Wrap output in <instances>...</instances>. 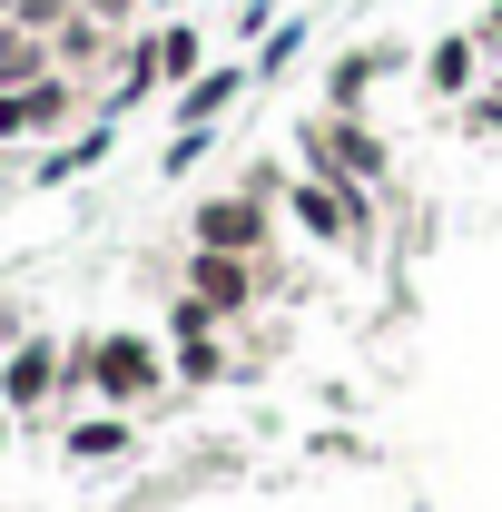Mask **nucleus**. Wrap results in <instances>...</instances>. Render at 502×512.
Instances as JSON below:
<instances>
[{
    "label": "nucleus",
    "instance_id": "1",
    "mask_svg": "<svg viewBox=\"0 0 502 512\" xmlns=\"http://www.w3.org/2000/svg\"><path fill=\"white\" fill-rule=\"evenodd\" d=\"M168 345L158 335H138V325H99V335H69V404L89 414V404H109V414H138V404H158L168 394Z\"/></svg>",
    "mask_w": 502,
    "mask_h": 512
},
{
    "label": "nucleus",
    "instance_id": "2",
    "mask_svg": "<svg viewBox=\"0 0 502 512\" xmlns=\"http://www.w3.org/2000/svg\"><path fill=\"white\" fill-rule=\"evenodd\" d=\"M276 207H286V227H296V237H315V247H345V256L375 247V217H384V197H375V188H355V178H315V168H296Z\"/></svg>",
    "mask_w": 502,
    "mask_h": 512
},
{
    "label": "nucleus",
    "instance_id": "3",
    "mask_svg": "<svg viewBox=\"0 0 502 512\" xmlns=\"http://www.w3.org/2000/svg\"><path fill=\"white\" fill-rule=\"evenodd\" d=\"M296 168L315 178H355V188H394V148H384L375 119H345V109H306L296 119Z\"/></svg>",
    "mask_w": 502,
    "mask_h": 512
},
{
    "label": "nucleus",
    "instance_id": "4",
    "mask_svg": "<svg viewBox=\"0 0 502 512\" xmlns=\"http://www.w3.org/2000/svg\"><path fill=\"white\" fill-rule=\"evenodd\" d=\"M276 227H286V207L256 188H207L188 197V247H217V256H276Z\"/></svg>",
    "mask_w": 502,
    "mask_h": 512
},
{
    "label": "nucleus",
    "instance_id": "5",
    "mask_svg": "<svg viewBox=\"0 0 502 512\" xmlns=\"http://www.w3.org/2000/svg\"><path fill=\"white\" fill-rule=\"evenodd\" d=\"M178 286L188 296H207L227 325H247L266 296H276V256H217V247H188L178 256Z\"/></svg>",
    "mask_w": 502,
    "mask_h": 512
},
{
    "label": "nucleus",
    "instance_id": "6",
    "mask_svg": "<svg viewBox=\"0 0 502 512\" xmlns=\"http://www.w3.org/2000/svg\"><path fill=\"white\" fill-rule=\"evenodd\" d=\"M0 404L20 414V424H40L50 404H69V335H20L10 355H0Z\"/></svg>",
    "mask_w": 502,
    "mask_h": 512
},
{
    "label": "nucleus",
    "instance_id": "7",
    "mask_svg": "<svg viewBox=\"0 0 502 512\" xmlns=\"http://www.w3.org/2000/svg\"><path fill=\"white\" fill-rule=\"evenodd\" d=\"M119 128H128V119H79L69 138H50V148L20 168V188H30V197H50V188H69V178H89V168H109Z\"/></svg>",
    "mask_w": 502,
    "mask_h": 512
},
{
    "label": "nucleus",
    "instance_id": "8",
    "mask_svg": "<svg viewBox=\"0 0 502 512\" xmlns=\"http://www.w3.org/2000/svg\"><path fill=\"white\" fill-rule=\"evenodd\" d=\"M247 89H256L247 60H207L188 89H168V128H227V109H237Z\"/></svg>",
    "mask_w": 502,
    "mask_h": 512
},
{
    "label": "nucleus",
    "instance_id": "9",
    "mask_svg": "<svg viewBox=\"0 0 502 512\" xmlns=\"http://www.w3.org/2000/svg\"><path fill=\"white\" fill-rule=\"evenodd\" d=\"M394 69H404V50H394V40H355V50H335V60H325V99H315V109H345V119H365L375 79H394Z\"/></svg>",
    "mask_w": 502,
    "mask_h": 512
},
{
    "label": "nucleus",
    "instance_id": "10",
    "mask_svg": "<svg viewBox=\"0 0 502 512\" xmlns=\"http://www.w3.org/2000/svg\"><path fill=\"white\" fill-rule=\"evenodd\" d=\"M483 60H493V50H483L473 30H443V40H424V60H414V79L434 89L443 109H463V99L483 89Z\"/></svg>",
    "mask_w": 502,
    "mask_h": 512
},
{
    "label": "nucleus",
    "instance_id": "11",
    "mask_svg": "<svg viewBox=\"0 0 502 512\" xmlns=\"http://www.w3.org/2000/svg\"><path fill=\"white\" fill-rule=\"evenodd\" d=\"M60 444H69V463H128V453H138V424H128V414H109V404H89Z\"/></svg>",
    "mask_w": 502,
    "mask_h": 512
},
{
    "label": "nucleus",
    "instance_id": "12",
    "mask_svg": "<svg viewBox=\"0 0 502 512\" xmlns=\"http://www.w3.org/2000/svg\"><path fill=\"white\" fill-rule=\"evenodd\" d=\"M306 40H315V30H306V10H286V20H276V30H266V40H256V50H247V69H256V89H276V79H286V69L306 60Z\"/></svg>",
    "mask_w": 502,
    "mask_h": 512
},
{
    "label": "nucleus",
    "instance_id": "13",
    "mask_svg": "<svg viewBox=\"0 0 502 512\" xmlns=\"http://www.w3.org/2000/svg\"><path fill=\"white\" fill-rule=\"evenodd\" d=\"M50 40L40 30H20V20H0V89H30V79H50Z\"/></svg>",
    "mask_w": 502,
    "mask_h": 512
},
{
    "label": "nucleus",
    "instance_id": "14",
    "mask_svg": "<svg viewBox=\"0 0 502 512\" xmlns=\"http://www.w3.org/2000/svg\"><path fill=\"white\" fill-rule=\"evenodd\" d=\"M168 375L197 394V384H227V375H237V355H227V335H188V345H168Z\"/></svg>",
    "mask_w": 502,
    "mask_h": 512
},
{
    "label": "nucleus",
    "instance_id": "15",
    "mask_svg": "<svg viewBox=\"0 0 502 512\" xmlns=\"http://www.w3.org/2000/svg\"><path fill=\"white\" fill-rule=\"evenodd\" d=\"M453 128H463V138H502V69H483V89L453 109Z\"/></svg>",
    "mask_w": 502,
    "mask_h": 512
},
{
    "label": "nucleus",
    "instance_id": "16",
    "mask_svg": "<svg viewBox=\"0 0 502 512\" xmlns=\"http://www.w3.org/2000/svg\"><path fill=\"white\" fill-rule=\"evenodd\" d=\"M207 148H217V128H168V148H158V178H197V168H207Z\"/></svg>",
    "mask_w": 502,
    "mask_h": 512
},
{
    "label": "nucleus",
    "instance_id": "17",
    "mask_svg": "<svg viewBox=\"0 0 502 512\" xmlns=\"http://www.w3.org/2000/svg\"><path fill=\"white\" fill-rule=\"evenodd\" d=\"M188 335H227V316H217L207 296H188V286H178V296H168V345H188Z\"/></svg>",
    "mask_w": 502,
    "mask_h": 512
},
{
    "label": "nucleus",
    "instance_id": "18",
    "mask_svg": "<svg viewBox=\"0 0 502 512\" xmlns=\"http://www.w3.org/2000/svg\"><path fill=\"white\" fill-rule=\"evenodd\" d=\"M473 40H483V50L502 60V0H483V20H473Z\"/></svg>",
    "mask_w": 502,
    "mask_h": 512
},
{
    "label": "nucleus",
    "instance_id": "19",
    "mask_svg": "<svg viewBox=\"0 0 502 512\" xmlns=\"http://www.w3.org/2000/svg\"><path fill=\"white\" fill-rule=\"evenodd\" d=\"M20 335H30V316H20V306H0V355H10Z\"/></svg>",
    "mask_w": 502,
    "mask_h": 512
},
{
    "label": "nucleus",
    "instance_id": "20",
    "mask_svg": "<svg viewBox=\"0 0 502 512\" xmlns=\"http://www.w3.org/2000/svg\"><path fill=\"white\" fill-rule=\"evenodd\" d=\"M10 434H20V414H10V404H0V463H10Z\"/></svg>",
    "mask_w": 502,
    "mask_h": 512
},
{
    "label": "nucleus",
    "instance_id": "21",
    "mask_svg": "<svg viewBox=\"0 0 502 512\" xmlns=\"http://www.w3.org/2000/svg\"><path fill=\"white\" fill-rule=\"evenodd\" d=\"M0 188H20V158H10V148H0Z\"/></svg>",
    "mask_w": 502,
    "mask_h": 512
},
{
    "label": "nucleus",
    "instance_id": "22",
    "mask_svg": "<svg viewBox=\"0 0 502 512\" xmlns=\"http://www.w3.org/2000/svg\"><path fill=\"white\" fill-rule=\"evenodd\" d=\"M10 10H20V0H0V20H10Z\"/></svg>",
    "mask_w": 502,
    "mask_h": 512
},
{
    "label": "nucleus",
    "instance_id": "23",
    "mask_svg": "<svg viewBox=\"0 0 502 512\" xmlns=\"http://www.w3.org/2000/svg\"><path fill=\"white\" fill-rule=\"evenodd\" d=\"M286 10H306V0H286Z\"/></svg>",
    "mask_w": 502,
    "mask_h": 512
}]
</instances>
